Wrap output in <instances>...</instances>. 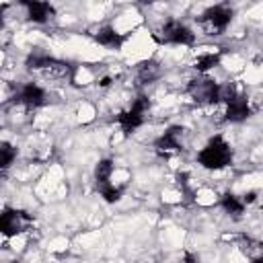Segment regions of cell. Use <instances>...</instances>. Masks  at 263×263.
I'll list each match as a JSON object with an SVG mask.
<instances>
[{
  "label": "cell",
  "mask_w": 263,
  "mask_h": 263,
  "mask_svg": "<svg viewBox=\"0 0 263 263\" xmlns=\"http://www.w3.org/2000/svg\"><path fill=\"white\" fill-rule=\"evenodd\" d=\"M23 6L27 10V18L33 21V23H39V25L47 23L55 14V10L49 2H35V0L31 2V0H27V2H23Z\"/></svg>",
  "instance_id": "9"
},
{
  "label": "cell",
  "mask_w": 263,
  "mask_h": 263,
  "mask_svg": "<svg viewBox=\"0 0 263 263\" xmlns=\"http://www.w3.org/2000/svg\"><path fill=\"white\" fill-rule=\"evenodd\" d=\"M181 263H199V259H197V255H193V253H185L183 259H181Z\"/></svg>",
  "instance_id": "20"
},
{
  "label": "cell",
  "mask_w": 263,
  "mask_h": 263,
  "mask_svg": "<svg viewBox=\"0 0 263 263\" xmlns=\"http://www.w3.org/2000/svg\"><path fill=\"white\" fill-rule=\"evenodd\" d=\"M218 64H220V53H199L195 60L197 72H208V70L216 68Z\"/></svg>",
  "instance_id": "16"
},
{
  "label": "cell",
  "mask_w": 263,
  "mask_h": 263,
  "mask_svg": "<svg viewBox=\"0 0 263 263\" xmlns=\"http://www.w3.org/2000/svg\"><path fill=\"white\" fill-rule=\"evenodd\" d=\"M251 115V105L245 95H238L232 103L226 105V119L232 123H240Z\"/></svg>",
  "instance_id": "11"
},
{
  "label": "cell",
  "mask_w": 263,
  "mask_h": 263,
  "mask_svg": "<svg viewBox=\"0 0 263 263\" xmlns=\"http://www.w3.org/2000/svg\"><path fill=\"white\" fill-rule=\"evenodd\" d=\"M95 41L99 43V45H103V47H109V49H119L121 45H123V41H125V37L121 35V33H117L111 25H105V27H101L97 33H95Z\"/></svg>",
  "instance_id": "12"
},
{
  "label": "cell",
  "mask_w": 263,
  "mask_h": 263,
  "mask_svg": "<svg viewBox=\"0 0 263 263\" xmlns=\"http://www.w3.org/2000/svg\"><path fill=\"white\" fill-rule=\"evenodd\" d=\"M14 158H16V148L12 144H8V142H2L0 144V166L8 168Z\"/></svg>",
  "instance_id": "17"
},
{
  "label": "cell",
  "mask_w": 263,
  "mask_h": 263,
  "mask_svg": "<svg viewBox=\"0 0 263 263\" xmlns=\"http://www.w3.org/2000/svg\"><path fill=\"white\" fill-rule=\"evenodd\" d=\"M12 263H16V261H12Z\"/></svg>",
  "instance_id": "23"
},
{
  "label": "cell",
  "mask_w": 263,
  "mask_h": 263,
  "mask_svg": "<svg viewBox=\"0 0 263 263\" xmlns=\"http://www.w3.org/2000/svg\"><path fill=\"white\" fill-rule=\"evenodd\" d=\"M232 8L228 4H216V6H210L201 12V16L197 18L199 27L208 33V35H220L226 31V27L230 25L232 21Z\"/></svg>",
  "instance_id": "3"
},
{
  "label": "cell",
  "mask_w": 263,
  "mask_h": 263,
  "mask_svg": "<svg viewBox=\"0 0 263 263\" xmlns=\"http://www.w3.org/2000/svg\"><path fill=\"white\" fill-rule=\"evenodd\" d=\"M187 92L197 105H214L220 101V84L205 76L191 80L187 86Z\"/></svg>",
  "instance_id": "6"
},
{
  "label": "cell",
  "mask_w": 263,
  "mask_h": 263,
  "mask_svg": "<svg viewBox=\"0 0 263 263\" xmlns=\"http://www.w3.org/2000/svg\"><path fill=\"white\" fill-rule=\"evenodd\" d=\"M251 263H263V257H257V259H253Z\"/></svg>",
  "instance_id": "22"
},
{
  "label": "cell",
  "mask_w": 263,
  "mask_h": 263,
  "mask_svg": "<svg viewBox=\"0 0 263 263\" xmlns=\"http://www.w3.org/2000/svg\"><path fill=\"white\" fill-rule=\"evenodd\" d=\"M31 224H33V216L27 214L25 210H10V208H6L2 212V216H0V230L8 238L25 232Z\"/></svg>",
  "instance_id": "7"
},
{
  "label": "cell",
  "mask_w": 263,
  "mask_h": 263,
  "mask_svg": "<svg viewBox=\"0 0 263 263\" xmlns=\"http://www.w3.org/2000/svg\"><path fill=\"white\" fill-rule=\"evenodd\" d=\"M238 95H240V92L236 90V86H234L232 82H226V84H222V86H220V101H224L226 105H228V103H232Z\"/></svg>",
  "instance_id": "19"
},
{
  "label": "cell",
  "mask_w": 263,
  "mask_h": 263,
  "mask_svg": "<svg viewBox=\"0 0 263 263\" xmlns=\"http://www.w3.org/2000/svg\"><path fill=\"white\" fill-rule=\"evenodd\" d=\"M183 132L185 129L181 125H173L154 142V146L160 152H177V150H181V136H183Z\"/></svg>",
  "instance_id": "10"
},
{
  "label": "cell",
  "mask_w": 263,
  "mask_h": 263,
  "mask_svg": "<svg viewBox=\"0 0 263 263\" xmlns=\"http://www.w3.org/2000/svg\"><path fill=\"white\" fill-rule=\"evenodd\" d=\"M113 168H115V164H113L111 158H103V160L97 162V166H95V179H97V185H99V187L111 183Z\"/></svg>",
  "instance_id": "15"
},
{
  "label": "cell",
  "mask_w": 263,
  "mask_h": 263,
  "mask_svg": "<svg viewBox=\"0 0 263 263\" xmlns=\"http://www.w3.org/2000/svg\"><path fill=\"white\" fill-rule=\"evenodd\" d=\"M158 41L162 43H175V45H193L195 33L181 21H166L158 31Z\"/></svg>",
  "instance_id": "5"
},
{
  "label": "cell",
  "mask_w": 263,
  "mask_h": 263,
  "mask_svg": "<svg viewBox=\"0 0 263 263\" xmlns=\"http://www.w3.org/2000/svg\"><path fill=\"white\" fill-rule=\"evenodd\" d=\"M25 66L31 70V72H37L41 74L43 78H49V80H66V78H74V68L68 64V62H62V60H55L43 51H33Z\"/></svg>",
  "instance_id": "1"
},
{
  "label": "cell",
  "mask_w": 263,
  "mask_h": 263,
  "mask_svg": "<svg viewBox=\"0 0 263 263\" xmlns=\"http://www.w3.org/2000/svg\"><path fill=\"white\" fill-rule=\"evenodd\" d=\"M220 203H222L224 212L230 214V216H234V218H238V216L245 212V201H242V197H236L234 193H224L222 199H220Z\"/></svg>",
  "instance_id": "14"
},
{
  "label": "cell",
  "mask_w": 263,
  "mask_h": 263,
  "mask_svg": "<svg viewBox=\"0 0 263 263\" xmlns=\"http://www.w3.org/2000/svg\"><path fill=\"white\" fill-rule=\"evenodd\" d=\"M197 162H199L203 168L220 171V168H224V166H228V164L232 162V148H230V144H228L222 136H214V138H210V142L199 150Z\"/></svg>",
  "instance_id": "2"
},
{
  "label": "cell",
  "mask_w": 263,
  "mask_h": 263,
  "mask_svg": "<svg viewBox=\"0 0 263 263\" xmlns=\"http://www.w3.org/2000/svg\"><path fill=\"white\" fill-rule=\"evenodd\" d=\"M160 76V64L156 60H144L136 66V80L138 84H148L154 82Z\"/></svg>",
  "instance_id": "13"
},
{
  "label": "cell",
  "mask_w": 263,
  "mask_h": 263,
  "mask_svg": "<svg viewBox=\"0 0 263 263\" xmlns=\"http://www.w3.org/2000/svg\"><path fill=\"white\" fill-rule=\"evenodd\" d=\"M16 103L29 107V109H35V107H41L45 103V90L35 84V82H29V84H23L14 97Z\"/></svg>",
  "instance_id": "8"
},
{
  "label": "cell",
  "mask_w": 263,
  "mask_h": 263,
  "mask_svg": "<svg viewBox=\"0 0 263 263\" xmlns=\"http://www.w3.org/2000/svg\"><path fill=\"white\" fill-rule=\"evenodd\" d=\"M99 191H101V195L105 197V201H109V203H115V201L123 195V187H115L113 183L101 185V187H99Z\"/></svg>",
  "instance_id": "18"
},
{
  "label": "cell",
  "mask_w": 263,
  "mask_h": 263,
  "mask_svg": "<svg viewBox=\"0 0 263 263\" xmlns=\"http://www.w3.org/2000/svg\"><path fill=\"white\" fill-rule=\"evenodd\" d=\"M148 109H150L148 97H146V95H140V97L132 103V107H129L127 111H121V113L117 115V123L121 125V132H123L125 136L134 134V132L144 123V117H146Z\"/></svg>",
  "instance_id": "4"
},
{
  "label": "cell",
  "mask_w": 263,
  "mask_h": 263,
  "mask_svg": "<svg viewBox=\"0 0 263 263\" xmlns=\"http://www.w3.org/2000/svg\"><path fill=\"white\" fill-rule=\"evenodd\" d=\"M255 199H257V191H249V193H245V195H242L245 205H247V203H253Z\"/></svg>",
  "instance_id": "21"
}]
</instances>
